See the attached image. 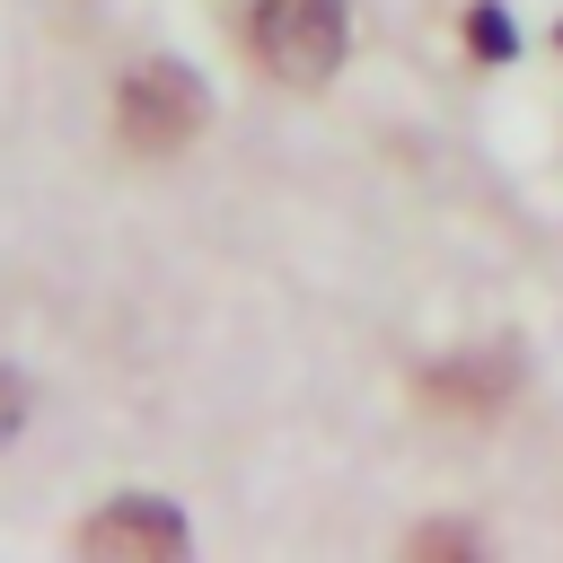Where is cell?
Instances as JSON below:
<instances>
[{"mask_svg":"<svg viewBox=\"0 0 563 563\" xmlns=\"http://www.w3.org/2000/svg\"><path fill=\"white\" fill-rule=\"evenodd\" d=\"M246 44H255V62H264L273 79L317 88V79L343 62V0H255Z\"/></svg>","mask_w":563,"mask_h":563,"instance_id":"6da1fadb","label":"cell"},{"mask_svg":"<svg viewBox=\"0 0 563 563\" xmlns=\"http://www.w3.org/2000/svg\"><path fill=\"white\" fill-rule=\"evenodd\" d=\"M114 123H123L132 150H185V141L202 132V88H194V70H185V62H141V70L123 79V97H114Z\"/></svg>","mask_w":563,"mask_h":563,"instance_id":"7a4b0ae2","label":"cell"},{"mask_svg":"<svg viewBox=\"0 0 563 563\" xmlns=\"http://www.w3.org/2000/svg\"><path fill=\"white\" fill-rule=\"evenodd\" d=\"M79 554H185V519L150 510V501H123V510L79 528Z\"/></svg>","mask_w":563,"mask_h":563,"instance_id":"3957f363","label":"cell"},{"mask_svg":"<svg viewBox=\"0 0 563 563\" xmlns=\"http://www.w3.org/2000/svg\"><path fill=\"white\" fill-rule=\"evenodd\" d=\"M501 387H510V361H484V352H475V361H457V369H431V378H422V396H431V405H449V413H493V405H501Z\"/></svg>","mask_w":563,"mask_h":563,"instance_id":"277c9868","label":"cell"},{"mask_svg":"<svg viewBox=\"0 0 563 563\" xmlns=\"http://www.w3.org/2000/svg\"><path fill=\"white\" fill-rule=\"evenodd\" d=\"M466 35H475V53H510V26H501L493 9H475V18H466Z\"/></svg>","mask_w":563,"mask_h":563,"instance_id":"5b68a950","label":"cell"},{"mask_svg":"<svg viewBox=\"0 0 563 563\" xmlns=\"http://www.w3.org/2000/svg\"><path fill=\"white\" fill-rule=\"evenodd\" d=\"M18 431V378H0V440Z\"/></svg>","mask_w":563,"mask_h":563,"instance_id":"8992f818","label":"cell"}]
</instances>
